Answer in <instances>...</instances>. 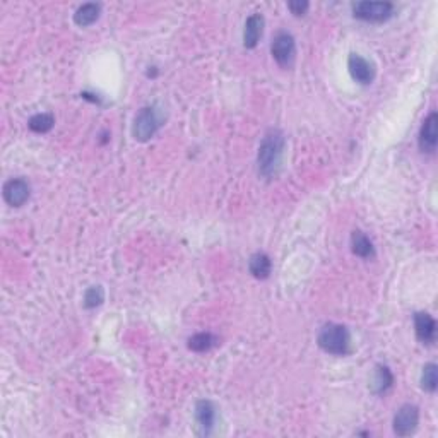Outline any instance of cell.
<instances>
[{
  "mask_svg": "<svg viewBox=\"0 0 438 438\" xmlns=\"http://www.w3.org/2000/svg\"><path fill=\"white\" fill-rule=\"evenodd\" d=\"M286 139L279 129H271L262 137L257 153V170L264 178L276 177L281 168Z\"/></svg>",
  "mask_w": 438,
  "mask_h": 438,
  "instance_id": "1",
  "label": "cell"
},
{
  "mask_svg": "<svg viewBox=\"0 0 438 438\" xmlns=\"http://www.w3.org/2000/svg\"><path fill=\"white\" fill-rule=\"evenodd\" d=\"M317 345L327 355L346 356L351 350L350 330L342 323H323L321 333L317 335Z\"/></svg>",
  "mask_w": 438,
  "mask_h": 438,
  "instance_id": "2",
  "label": "cell"
},
{
  "mask_svg": "<svg viewBox=\"0 0 438 438\" xmlns=\"http://www.w3.org/2000/svg\"><path fill=\"white\" fill-rule=\"evenodd\" d=\"M166 122V115L156 105L142 106L132 122V137L137 142L151 141Z\"/></svg>",
  "mask_w": 438,
  "mask_h": 438,
  "instance_id": "3",
  "label": "cell"
},
{
  "mask_svg": "<svg viewBox=\"0 0 438 438\" xmlns=\"http://www.w3.org/2000/svg\"><path fill=\"white\" fill-rule=\"evenodd\" d=\"M271 55L276 60V64L282 69L293 67L294 59H296V42L294 36L288 31L276 33L271 43Z\"/></svg>",
  "mask_w": 438,
  "mask_h": 438,
  "instance_id": "4",
  "label": "cell"
},
{
  "mask_svg": "<svg viewBox=\"0 0 438 438\" xmlns=\"http://www.w3.org/2000/svg\"><path fill=\"white\" fill-rule=\"evenodd\" d=\"M353 16L365 23H386L394 16V4L391 2H356Z\"/></svg>",
  "mask_w": 438,
  "mask_h": 438,
  "instance_id": "5",
  "label": "cell"
},
{
  "mask_svg": "<svg viewBox=\"0 0 438 438\" xmlns=\"http://www.w3.org/2000/svg\"><path fill=\"white\" fill-rule=\"evenodd\" d=\"M420 425V409L415 404H403L397 409L392 428L397 437H409L416 432Z\"/></svg>",
  "mask_w": 438,
  "mask_h": 438,
  "instance_id": "6",
  "label": "cell"
},
{
  "mask_svg": "<svg viewBox=\"0 0 438 438\" xmlns=\"http://www.w3.org/2000/svg\"><path fill=\"white\" fill-rule=\"evenodd\" d=\"M4 200L9 204L11 207H23L31 197V185L28 180L23 177H16L7 180L2 188Z\"/></svg>",
  "mask_w": 438,
  "mask_h": 438,
  "instance_id": "7",
  "label": "cell"
},
{
  "mask_svg": "<svg viewBox=\"0 0 438 438\" xmlns=\"http://www.w3.org/2000/svg\"><path fill=\"white\" fill-rule=\"evenodd\" d=\"M347 71H350L351 79L359 86H370L376 76L375 65L370 60L363 59L358 53H350V57H347Z\"/></svg>",
  "mask_w": 438,
  "mask_h": 438,
  "instance_id": "8",
  "label": "cell"
},
{
  "mask_svg": "<svg viewBox=\"0 0 438 438\" xmlns=\"http://www.w3.org/2000/svg\"><path fill=\"white\" fill-rule=\"evenodd\" d=\"M195 421L200 428V435H212L214 433L216 420H218V408L212 400L200 399L195 403Z\"/></svg>",
  "mask_w": 438,
  "mask_h": 438,
  "instance_id": "9",
  "label": "cell"
},
{
  "mask_svg": "<svg viewBox=\"0 0 438 438\" xmlns=\"http://www.w3.org/2000/svg\"><path fill=\"white\" fill-rule=\"evenodd\" d=\"M437 125H438V115L437 112H432L423 120L420 134H417V146H420L421 153L433 154L437 151V142H438Z\"/></svg>",
  "mask_w": 438,
  "mask_h": 438,
  "instance_id": "10",
  "label": "cell"
},
{
  "mask_svg": "<svg viewBox=\"0 0 438 438\" xmlns=\"http://www.w3.org/2000/svg\"><path fill=\"white\" fill-rule=\"evenodd\" d=\"M415 333L417 341L432 346L437 341V322L428 312L415 313Z\"/></svg>",
  "mask_w": 438,
  "mask_h": 438,
  "instance_id": "11",
  "label": "cell"
},
{
  "mask_svg": "<svg viewBox=\"0 0 438 438\" xmlns=\"http://www.w3.org/2000/svg\"><path fill=\"white\" fill-rule=\"evenodd\" d=\"M264 24L265 19L264 16L255 12V14L248 16L247 21H245V30H243V47L247 50H253L257 47L262 38V33H264Z\"/></svg>",
  "mask_w": 438,
  "mask_h": 438,
  "instance_id": "12",
  "label": "cell"
},
{
  "mask_svg": "<svg viewBox=\"0 0 438 438\" xmlns=\"http://www.w3.org/2000/svg\"><path fill=\"white\" fill-rule=\"evenodd\" d=\"M351 252L359 259H375V247L371 241L362 230H355L351 233Z\"/></svg>",
  "mask_w": 438,
  "mask_h": 438,
  "instance_id": "13",
  "label": "cell"
},
{
  "mask_svg": "<svg viewBox=\"0 0 438 438\" xmlns=\"http://www.w3.org/2000/svg\"><path fill=\"white\" fill-rule=\"evenodd\" d=\"M394 386V375L387 365H376L374 376H371L370 388L375 396L386 394Z\"/></svg>",
  "mask_w": 438,
  "mask_h": 438,
  "instance_id": "14",
  "label": "cell"
},
{
  "mask_svg": "<svg viewBox=\"0 0 438 438\" xmlns=\"http://www.w3.org/2000/svg\"><path fill=\"white\" fill-rule=\"evenodd\" d=\"M248 271H250V274L255 277V279H260V281L267 279L272 272L271 257L264 252L253 253V255L250 257V260H248Z\"/></svg>",
  "mask_w": 438,
  "mask_h": 438,
  "instance_id": "15",
  "label": "cell"
},
{
  "mask_svg": "<svg viewBox=\"0 0 438 438\" xmlns=\"http://www.w3.org/2000/svg\"><path fill=\"white\" fill-rule=\"evenodd\" d=\"M101 14V4H83V6H79L74 12V23L77 24L79 28H88L91 26L100 19Z\"/></svg>",
  "mask_w": 438,
  "mask_h": 438,
  "instance_id": "16",
  "label": "cell"
},
{
  "mask_svg": "<svg viewBox=\"0 0 438 438\" xmlns=\"http://www.w3.org/2000/svg\"><path fill=\"white\" fill-rule=\"evenodd\" d=\"M218 335H214L212 333H197L188 338L187 346L188 350L194 351V353H207L212 347L218 346Z\"/></svg>",
  "mask_w": 438,
  "mask_h": 438,
  "instance_id": "17",
  "label": "cell"
},
{
  "mask_svg": "<svg viewBox=\"0 0 438 438\" xmlns=\"http://www.w3.org/2000/svg\"><path fill=\"white\" fill-rule=\"evenodd\" d=\"M55 125V117L52 113H36L28 120V127L35 134H47L50 132Z\"/></svg>",
  "mask_w": 438,
  "mask_h": 438,
  "instance_id": "18",
  "label": "cell"
},
{
  "mask_svg": "<svg viewBox=\"0 0 438 438\" xmlns=\"http://www.w3.org/2000/svg\"><path fill=\"white\" fill-rule=\"evenodd\" d=\"M438 386V368L435 363H427L421 371V388L428 394H433Z\"/></svg>",
  "mask_w": 438,
  "mask_h": 438,
  "instance_id": "19",
  "label": "cell"
},
{
  "mask_svg": "<svg viewBox=\"0 0 438 438\" xmlns=\"http://www.w3.org/2000/svg\"><path fill=\"white\" fill-rule=\"evenodd\" d=\"M105 301V289L103 286H91V288L86 289L84 293V306L88 310L96 309L101 303Z\"/></svg>",
  "mask_w": 438,
  "mask_h": 438,
  "instance_id": "20",
  "label": "cell"
},
{
  "mask_svg": "<svg viewBox=\"0 0 438 438\" xmlns=\"http://www.w3.org/2000/svg\"><path fill=\"white\" fill-rule=\"evenodd\" d=\"M288 9L292 11L293 16L296 18H301V16L306 14V11L310 9V4L305 2V0H296V2H288Z\"/></svg>",
  "mask_w": 438,
  "mask_h": 438,
  "instance_id": "21",
  "label": "cell"
}]
</instances>
